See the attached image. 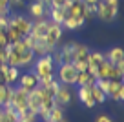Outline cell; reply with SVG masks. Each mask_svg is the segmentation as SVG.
Listing matches in <instances>:
<instances>
[{
	"mask_svg": "<svg viewBox=\"0 0 124 122\" xmlns=\"http://www.w3.org/2000/svg\"><path fill=\"white\" fill-rule=\"evenodd\" d=\"M8 46H9V42H8V35H6L4 31H0V49H6Z\"/></svg>",
	"mask_w": 124,
	"mask_h": 122,
	"instance_id": "obj_28",
	"label": "cell"
},
{
	"mask_svg": "<svg viewBox=\"0 0 124 122\" xmlns=\"http://www.w3.org/2000/svg\"><path fill=\"white\" fill-rule=\"evenodd\" d=\"M84 24H86V18H82V16H70V15H68L66 18H64V22H62V29L77 31V29H80Z\"/></svg>",
	"mask_w": 124,
	"mask_h": 122,
	"instance_id": "obj_16",
	"label": "cell"
},
{
	"mask_svg": "<svg viewBox=\"0 0 124 122\" xmlns=\"http://www.w3.org/2000/svg\"><path fill=\"white\" fill-rule=\"evenodd\" d=\"M80 2H84V4L88 6V4H97L99 0H80Z\"/></svg>",
	"mask_w": 124,
	"mask_h": 122,
	"instance_id": "obj_32",
	"label": "cell"
},
{
	"mask_svg": "<svg viewBox=\"0 0 124 122\" xmlns=\"http://www.w3.org/2000/svg\"><path fill=\"white\" fill-rule=\"evenodd\" d=\"M16 86H20V88H24V89H27V91H31L33 88H37V86H39V78L35 76V73H33V71L22 73V75L18 76V82H16Z\"/></svg>",
	"mask_w": 124,
	"mask_h": 122,
	"instance_id": "obj_13",
	"label": "cell"
},
{
	"mask_svg": "<svg viewBox=\"0 0 124 122\" xmlns=\"http://www.w3.org/2000/svg\"><path fill=\"white\" fill-rule=\"evenodd\" d=\"M104 58L108 62H111L113 66H120V68H124V51H122V47H119V46L111 47L108 53H104Z\"/></svg>",
	"mask_w": 124,
	"mask_h": 122,
	"instance_id": "obj_15",
	"label": "cell"
},
{
	"mask_svg": "<svg viewBox=\"0 0 124 122\" xmlns=\"http://www.w3.org/2000/svg\"><path fill=\"white\" fill-rule=\"evenodd\" d=\"M55 102H57V106L60 107H66L71 104V100H73V91H71V86H64L60 84V88H58V91L55 93Z\"/></svg>",
	"mask_w": 124,
	"mask_h": 122,
	"instance_id": "obj_10",
	"label": "cell"
},
{
	"mask_svg": "<svg viewBox=\"0 0 124 122\" xmlns=\"http://www.w3.org/2000/svg\"><path fill=\"white\" fill-rule=\"evenodd\" d=\"M55 62L51 58V55H44V57H39L35 62H33V69L31 71L35 73L37 78H42V76L47 75H55Z\"/></svg>",
	"mask_w": 124,
	"mask_h": 122,
	"instance_id": "obj_3",
	"label": "cell"
},
{
	"mask_svg": "<svg viewBox=\"0 0 124 122\" xmlns=\"http://www.w3.org/2000/svg\"><path fill=\"white\" fill-rule=\"evenodd\" d=\"M91 95H93V100H95V104H104L106 102V93L104 91H101V88H99L95 82L91 84Z\"/></svg>",
	"mask_w": 124,
	"mask_h": 122,
	"instance_id": "obj_23",
	"label": "cell"
},
{
	"mask_svg": "<svg viewBox=\"0 0 124 122\" xmlns=\"http://www.w3.org/2000/svg\"><path fill=\"white\" fill-rule=\"evenodd\" d=\"M37 118H39V113L31 107H26L18 113V122H37Z\"/></svg>",
	"mask_w": 124,
	"mask_h": 122,
	"instance_id": "obj_22",
	"label": "cell"
},
{
	"mask_svg": "<svg viewBox=\"0 0 124 122\" xmlns=\"http://www.w3.org/2000/svg\"><path fill=\"white\" fill-rule=\"evenodd\" d=\"M47 16H49V22H55L58 24V26H62V22H64V18L68 16V11L62 8H49V11H47Z\"/></svg>",
	"mask_w": 124,
	"mask_h": 122,
	"instance_id": "obj_18",
	"label": "cell"
},
{
	"mask_svg": "<svg viewBox=\"0 0 124 122\" xmlns=\"http://www.w3.org/2000/svg\"><path fill=\"white\" fill-rule=\"evenodd\" d=\"M68 15L70 16H82V18H86V4L84 2H80V0H77V2H71L70 6H68Z\"/></svg>",
	"mask_w": 124,
	"mask_h": 122,
	"instance_id": "obj_19",
	"label": "cell"
},
{
	"mask_svg": "<svg viewBox=\"0 0 124 122\" xmlns=\"http://www.w3.org/2000/svg\"><path fill=\"white\" fill-rule=\"evenodd\" d=\"M47 11H49V8L44 4L42 0H31L29 6H27V13H29V18L31 20H42V18H46Z\"/></svg>",
	"mask_w": 124,
	"mask_h": 122,
	"instance_id": "obj_8",
	"label": "cell"
},
{
	"mask_svg": "<svg viewBox=\"0 0 124 122\" xmlns=\"http://www.w3.org/2000/svg\"><path fill=\"white\" fill-rule=\"evenodd\" d=\"M31 26H33V20L26 15H20V13H11L9 15V26H8V42L13 44L20 38H24L26 35H29Z\"/></svg>",
	"mask_w": 124,
	"mask_h": 122,
	"instance_id": "obj_1",
	"label": "cell"
},
{
	"mask_svg": "<svg viewBox=\"0 0 124 122\" xmlns=\"http://www.w3.org/2000/svg\"><path fill=\"white\" fill-rule=\"evenodd\" d=\"M93 82H95V78H93L88 71H78L77 84H75V86H89V84H93Z\"/></svg>",
	"mask_w": 124,
	"mask_h": 122,
	"instance_id": "obj_24",
	"label": "cell"
},
{
	"mask_svg": "<svg viewBox=\"0 0 124 122\" xmlns=\"http://www.w3.org/2000/svg\"><path fill=\"white\" fill-rule=\"evenodd\" d=\"M47 27H49V20L42 18V20H33V26H31L29 35L33 38H44L47 33Z\"/></svg>",
	"mask_w": 124,
	"mask_h": 122,
	"instance_id": "obj_14",
	"label": "cell"
},
{
	"mask_svg": "<svg viewBox=\"0 0 124 122\" xmlns=\"http://www.w3.org/2000/svg\"><path fill=\"white\" fill-rule=\"evenodd\" d=\"M95 122H113V120H111V117H108V115L102 113V115H99V117L95 118Z\"/></svg>",
	"mask_w": 124,
	"mask_h": 122,
	"instance_id": "obj_31",
	"label": "cell"
},
{
	"mask_svg": "<svg viewBox=\"0 0 124 122\" xmlns=\"http://www.w3.org/2000/svg\"><path fill=\"white\" fill-rule=\"evenodd\" d=\"M24 2H26V0H9V9H18V8H22Z\"/></svg>",
	"mask_w": 124,
	"mask_h": 122,
	"instance_id": "obj_30",
	"label": "cell"
},
{
	"mask_svg": "<svg viewBox=\"0 0 124 122\" xmlns=\"http://www.w3.org/2000/svg\"><path fill=\"white\" fill-rule=\"evenodd\" d=\"M119 15V0H99L97 15L102 22H113Z\"/></svg>",
	"mask_w": 124,
	"mask_h": 122,
	"instance_id": "obj_2",
	"label": "cell"
},
{
	"mask_svg": "<svg viewBox=\"0 0 124 122\" xmlns=\"http://www.w3.org/2000/svg\"><path fill=\"white\" fill-rule=\"evenodd\" d=\"M8 26H9V16H0V31H8Z\"/></svg>",
	"mask_w": 124,
	"mask_h": 122,
	"instance_id": "obj_29",
	"label": "cell"
},
{
	"mask_svg": "<svg viewBox=\"0 0 124 122\" xmlns=\"http://www.w3.org/2000/svg\"><path fill=\"white\" fill-rule=\"evenodd\" d=\"M77 95H78V100L84 104L86 107H95V100H93V95H91V84L89 86H77Z\"/></svg>",
	"mask_w": 124,
	"mask_h": 122,
	"instance_id": "obj_12",
	"label": "cell"
},
{
	"mask_svg": "<svg viewBox=\"0 0 124 122\" xmlns=\"http://www.w3.org/2000/svg\"><path fill=\"white\" fill-rule=\"evenodd\" d=\"M97 15V4H88L86 6V20Z\"/></svg>",
	"mask_w": 124,
	"mask_h": 122,
	"instance_id": "obj_27",
	"label": "cell"
},
{
	"mask_svg": "<svg viewBox=\"0 0 124 122\" xmlns=\"http://www.w3.org/2000/svg\"><path fill=\"white\" fill-rule=\"evenodd\" d=\"M124 76V68L113 66L111 62L104 60L97 68V78H108V80H120Z\"/></svg>",
	"mask_w": 124,
	"mask_h": 122,
	"instance_id": "obj_5",
	"label": "cell"
},
{
	"mask_svg": "<svg viewBox=\"0 0 124 122\" xmlns=\"http://www.w3.org/2000/svg\"><path fill=\"white\" fill-rule=\"evenodd\" d=\"M42 2H44L46 6H47V8H49V2H51V0H42Z\"/></svg>",
	"mask_w": 124,
	"mask_h": 122,
	"instance_id": "obj_33",
	"label": "cell"
},
{
	"mask_svg": "<svg viewBox=\"0 0 124 122\" xmlns=\"http://www.w3.org/2000/svg\"><path fill=\"white\" fill-rule=\"evenodd\" d=\"M77 75L78 71L73 68L71 62H64L57 68V80L64 86H75L77 84Z\"/></svg>",
	"mask_w": 124,
	"mask_h": 122,
	"instance_id": "obj_4",
	"label": "cell"
},
{
	"mask_svg": "<svg viewBox=\"0 0 124 122\" xmlns=\"http://www.w3.org/2000/svg\"><path fill=\"white\" fill-rule=\"evenodd\" d=\"M58 122H68V120H66V117H64V118H62V120H58Z\"/></svg>",
	"mask_w": 124,
	"mask_h": 122,
	"instance_id": "obj_34",
	"label": "cell"
},
{
	"mask_svg": "<svg viewBox=\"0 0 124 122\" xmlns=\"http://www.w3.org/2000/svg\"><path fill=\"white\" fill-rule=\"evenodd\" d=\"M89 51H91V49H89L86 44H78V42H75V44H73V60H71V62H75V60L88 62Z\"/></svg>",
	"mask_w": 124,
	"mask_h": 122,
	"instance_id": "obj_17",
	"label": "cell"
},
{
	"mask_svg": "<svg viewBox=\"0 0 124 122\" xmlns=\"http://www.w3.org/2000/svg\"><path fill=\"white\" fill-rule=\"evenodd\" d=\"M18 76H20V69L18 68H13V66H8V64H0V78H2L4 84L16 86Z\"/></svg>",
	"mask_w": 124,
	"mask_h": 122,
	"instance_id": "obj_9",
	"label": "cell"
},
{
	"mask_svg": "<svg viewBox=\"0 0 124 122\" xmlns=\"http://www.w3.org/2000/svg\"><path fill=\"white\" fill-rule=\"evenodd\" d=\"M62 118H64V107L55 106L53 109L49 111V115H47V120H46V122H58V120H62Z\"/></svg>",
	"mask_w": 124,
	"mask_h": 122,
	"instance_id": "obj_25",
	"label": "cell"
},
{
	"mask_svg": "<svg viewBox=\"0 0 124 122\" xmlns=\"http://www.w3.org/2000/svg\"><path fill=\"white\" fill-rule=\"evenodd\" d=\"M106 95L113 102H122L124 100V82L122 80H109V88H108Z\"/></svg>",
	"mask_w": 124,
	"mask_h": 122,
	"instance_id": "obj_11",
	"label": "cell"
},
{
	"mask_svg": "<svg viewBox=\"0 0 124 122\" xmlns=\"http://www.w3.org/2000/svg\"><path fill=\"white\" fill-rule=\"evenodd\" d=\"M13 88H15V86H9V84L0 82V107L2 106H9L11 95H13Z\"/></svg>",
	"mask_w": 124,
	"mask_h": 122,
	"instance_id": "obj_20",
	"label": "cell"
},
{
	"mask_svg": "<svg viewBox=\"0 0 124 122\" xmlns=\"http://www.w3.org/2000/svg\"><path fill=\"white\" fill-rule=\"evenodd\" d=\"M27 93L29 91L24 89V88H20V86H15V88H13V95H11L9 106H11L16 113H20V111H24L27 107Z\"/></svg>",
	"mask_w": 124,
	"mask_h": 122,
	"instance_id": "obj_7",
	"label": "cell"
},
{
	"mask_svg": "<svg viewBox=\"0 0 124 122\" xmlns=\"http://www.w3.org/2000/svg\"><path fill=\"white\" fill-rule=\"evenodd\" d=\"M71 2H68V0H51L49 2V8H62V9H68V6H70Z\"/></svg>",
	"mask_w": 124,
	"mask_h": 122,
	"instance_id": "obj_26",
	"label": "cell"
},
{
	"mask_svg": "<svg viewBox=\"0 0 124 122\" xmlns=\"http://www.w3.org/2000/svg\"><path fill=\"white\" fill-rule=\"evenodd\" d=\"M62 33H64L62 26H58V24H55V22H49L47 33H46V37H44V42L47 44L51 53L58 47V44H60V40H62Z\"/></svg>",
	"mask_w": 124,
	"mask_h": 122,
	"instance_id": "obj_6",
	"label": "cell"
},
{
	"mask_svg": "<svg viewBox=\"0 0 124 122\" xmlns=\"http://www.w3.org/2000/svg\"><path fill=\"white\" fill-rule=\"evenodd\" d=\"M0 122H18V113L11 106L0 107Z\"/></svg>",
	"mask_w": 124,
	"mask_h": 122,
	"instance_id": "obj_21",
	"label": "cell"
}]
</instances>
